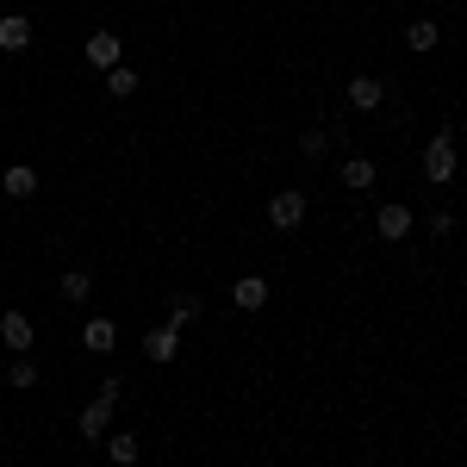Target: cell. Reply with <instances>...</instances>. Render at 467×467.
I'll return each instance as SVG.
<instances>
[{
	"mask_svg": "<svg viewBox=\"0 0 467 467\" xmlns=\"http://www.w3.org/2000/svg\"><path fill=\"white\" fill-rule=\"evenodd\" d=\"M119 387H125V380H107V387H100V399H88V405H81L75 431L88 436V442H100V436L112 431V411H119Z\"/></svg>",
	"mask_w": 467,
	"mask_h": 467,
	"instance_id": "6da1fadb",
	"label": "cell"
},
{
	"mask_svg": "<svg viewBox=\"0 0 467 467\" xmlns=\"http://www.w3.org/2000/svg\"><path fill=\"white\" fill-rule=\"evenodd\" d=\"M455 169H462L455 138H449V131H436L431 144H424V181H431V187H449V181H455Z\"/></svg>",
	"mask_w": 467,
	"mask_h": 467,
	"instance_id": "7a4b0ae2",
	"label": "cell"
},
{
	"mask_svg": "<svg viewBox=\"0 0 467 467\" xmlns=\"http://www.w3.org/2000/svg\"><path fill=\"white\" fill-rule=\"evenodd\" d=\"M306 206H312L306 187H281V193L268 200V224H275V231H299V224H306Z\"/></svg>",
	"mask_w": 467,
	"mask_h": 467,
	"instance_id": "3957f363",
	"label": "cell"
},
{
	"mask_svg": "<svg viewBox=\"0 0 467 467\" xmlns=\"http://www.w3.org/2000/svg\"><path fill=\"white\" fill-rule=\"evenodd\" d=\"M81 57H88V69H119V63H125V44H119V32H94L88 37V44H81Z\"/></svg>",
	"mask_w": 467,
	"mask_h": 467,
	"instance_id": "277c9868",
	"label": "cell"
},
{
	"mask_svg": "<svg viewBox=\"0 0 467 467\" xmlns=\"http://www.w3.org/2000/svg\"><path fill=\"white\" fill-rule=\"evenodd\" d=\"M411 224H418V218H411V206H399V200H387V206L374 213V231H380L387 244H399V237H411Z\"/></svg>",
	"mask_w": 467,
	"mask_h": 467,
	"instance_id": "5b68a950",
	"label": "cell"
},
{
	"mask_svg": "<svg viewBox=\"0 0 467 467\" xmlns=\"http://www.w3.org/2000/svg\"><path fill=\"white\" fill-rule=\"evenodd\" d=\"M81 349H88V356H112V349H119V324L112 318H88L81 324Z\"/></svg>",
	"mask_w": 467,
	"mask_h": 467,
	"instance_id": "8992f818",
	"label": "cell"
},
{
	"mask_svg": "<svg viewBox=\"0 0 467 467\" xmlns=\"http://www.w3.org/2000/svg\"><path fill=\"white\" fill-rule=\"evenodd\" d=\"M0 343L13 356H32V318L26 312H0Z\"/></svg>",
	"mask_w": 467,
	"mask_h": 467,
	"instance_id": "52a82bcc",
	"label": "cell"
},
{
	"mask_svg": "<svg viewBox=\"0 0 467 467\" xmlns=\"http://www.w3.org/2000/svg\"><path fill=\"white\" fill-rule=\"evenodd\" d=\"M380 100H387V81L380 75H349V107L356 112H374Z\"/></svg>",
	"mask_w": 467,
	"mask_h": 467,
	"instance_id": "ba28073f",
	"label": "cell"
},
{
	"mask_svg": "<svg viewBox=\"0 0 467 467\" xmlns=\"http://www.w3.org/2000/svg\"><path fill=\"white\" fill-rule=\"evenodd\" d=\"M175 349H181V324H156V330L144 337V356L156 361V368H162V361H175Z\"/></svg>",
	"mask_w": 467,
	"mask_h": 467,
	"instance_id": "9c48e42d",
	"label": "cell"
},
{
	"mask_svg": "<svg viewBox=\"0 0 467 467\" xmlns=\"http://www.w3.org/2000/svg\"><path fill=\"white\" fill-rule=\"evenodd\" d=\"M231 306H237V312H262V306H268V281H262V275L231 281Z\"/></svg>",
	"mask_w": 467,
	"mask_h": 467,
	"instance_id": "30bf717a",
	"label": "cell"
},
{
	"mask_svg": "<svg viewBox=\"0 0 467 467\" xmlns=\"http://www.w3.org/2000/svg\"><path fill=\"white\" fill-rule=\"evenodd\" d=\"M26 44H32V19H26V13H0V50L19 57Z\"/></svg>",
	"mask_w": 467,
	"mask_h": 467,
	"instance_id": "8fae6325",
	"label": "cell"
},
{
	"mask_svg": "<svg viewBox=\"0 0 467 467\" xmlns=\"http://www.w3.org/2000/svg\"><path fill=\"white\" fill-rule=\"evenodd\" d=\"M436 44H442V26H436V19H411V26H405V50H411V57H431Z\"/></svg>",
	"mask_w": 467,
	"mask_h": 467,
	"instance_id": "7c38bea8",
	"label": "cell"
},
{
	"mask_svg": "<svg viewBox=\"0 0 467 467\" xmlns=\"http://www.w3.org/2000/svg\"><path fill=\"white\" fill-rule=\"evenodd\" d=\"M57 293H63L69 306H88V299H94V275H88V268H63V275H57Z\"/></svg>",
	"mask_w": 467,
	"mask_h": 467,
	"instance_id": "4fadbf2b",
	"label": "cell"
},
{
	"mask_svg": "<svg viewBox=\"0 0 467 467\" xmlns=\"http://www.w3.org/2000/svg\"><path fill=\"white\" fill-rule=\"evenodd\" d=\"M0 193H6V200H32V193H37V169H26V162H13V169L0 175Z\"/></svg>",
	"mask_w": 467,
	"mask_h": 467,
	"instance_id": "5bb4252c",
	"label": "cell"
},
{
	"mask_svg": "<svg viewBox=\"0 0 467 467\" xmlns=\"http://www.w3.org/2000/svg\"><path fill=\"white\" fill-rule=\"evenodd\" d=\"M138 455H144V442H138L131 431H107V462L112 467H131Z\"/></svg>",
	"mask_w": 467,
	"mask_h": 467,
	"instance_id": "9a60e30c",
	"label": "cell"
},
{
	"mask_svg": "<svg viewBox=\"0 0 467 467\" xmlns=\"http://www.w3.org/2000/svg\"><path fill=\"white\" fill-rule=\"evenodd\" d=\"M200 312H206V299H200V293H169V324H181V330H187Z\"/></svg>",
	"mask_w": 467,
	"mask_h": 467,
	"instance_id": "2e32d148",
	"label": "cell"
},
{
	"mask_svg": "<svg viewBox=\"0 0 467 467\" xmlns=\"http://www.w3.org/2000/svg\"><path fill=\"white\" fill-rule=\"evenodd\" d=\"M343 187H349V193L374 187V162H368V156H343Z\"/></svg>",
	"mask_w": 467,
	"mask_h": 467,
	"instance_id": "e0dca14e",
	"label": "cell"
},
{
	"mask_svg": "<svg viewBox=\"0 0 467 467\" xmlns=\"http://www.w3.org/2000/svg\"><path fill=\"white\" fill-rule=\"evenodd\" d=\"M6 387H13V393H32V387H37V361L19 356L13 368H6Z\"/></svg>",
	"mask_w": 467,
	"mask_h": 467,
	"instance_id": "ac0fdd59",
	"label": "cell"
},
{
	"mask_svg": "<svg viewBox=\"0 0 467 467\" xmlns=\"http://www.w3.org/2000/svg\"><path fill=\"white\" fill-rule=\"evenodd\" d=\"M107 94H112V100H131V94H138V69H125V63L107 69Z\"/></svg>",
	"mask_w": 467,
	"mask_h": 467,
	"instance_id": "d6986e66",
	"label": "cell"
},
{
	"mask_svg": "<svg viewBox=\"0 0 467 467\" xmlns=\"http://www.w3.org/2000/svg\"><path fill=\"white\" fill-rule=\"evenodd\" d=\"M324 150H330V131H318V125H312V131L299 138V156H306V162H318Z\"/></svg>",
	"mask_w": 467,
	"mask_h": 467,
	"instance_id": "ffe728a7",
	"label": "cell"
},
{
	"mask_svg": "<svg viewBox=\"0 0 467 467\" xmlns=\"http://www.w3.org/2000/svg\"><path fill=\"white\" fill-rule=\"evenodd\" d=\"M0 13H6V0H0Z\"/></svg>",
	"mask_w": 467,
	"mask_h": 467,
	"instance_id": "44dd1931",
	"label": "cell"
},
{
	"mask_svg": "<svg viewBox=\"0 0 467 467\" xmlns=\"http://www.w3.org/2000/svg\"><path fill=\"white\" fill-rule=\"evenodd\" d=\"M0 405H6V393H0Z\"/></svg>",
	"mask_w": 467,
	"mask_h": 467,
	"instance_id": "7402d4cb",
	"label": "cell"
}]
</instances>
